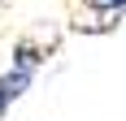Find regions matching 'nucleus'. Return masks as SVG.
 <instances>
[{"label": "nucleus", "mask_w": 126, "mask_h": 121, "mask_svg": "<svg viewBox=\"0 0 126 121\" xmlns=\"http://www.w3.org/2000/svg\"><path fill=\"white\" fill-rule=\"evenodd\" d=\"M44 60H48V48L44 43H35V39H17L13 43V60H9V69L0 73V121L9 117L17 108V99L35 86Z\"/></svg>", "instance_id": "f257e3e1"}, {"label": "nucleus", "mask_w": 126, "mask_h": 121, "mask_svg": "<svg viewBox=\"0 0 126 121\" xmlns=\"http://www.w3.org/2000/svg\"><path fill=\"white\" fill-rule=\"evenodd\" d=\"M91 13H100V17H122L126 13V0H83Z\"/></svg>", "instance_id": "f03ea898"}]
</instances>
